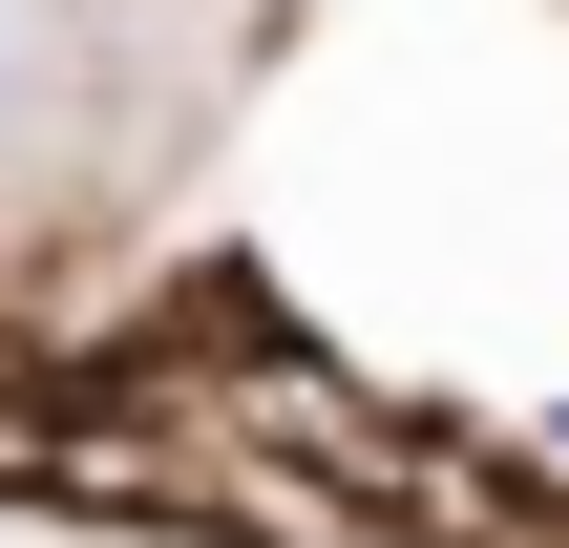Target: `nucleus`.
<instances>
[{
    "label": "nucleus",
    "mask_w": 569,
    "mask_h": 548,
    "mask_svg": "<svg viewBox=\"0 0 569 548\" xmlns=\"http://www.w3.org/2000/svg\"><path fill=\"white\" fill-rule=\"evenodd\" d=\"M549 465H569V401H549Z\"/></svg>",
    "instance_id": "f257e3e1"
}]
</instances>
